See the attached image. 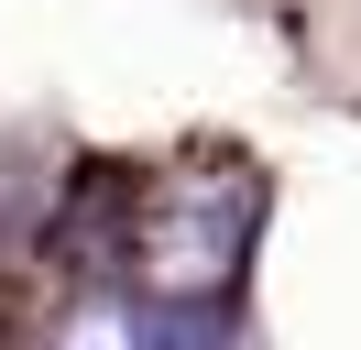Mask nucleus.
<instances>
[{
	"label": "nucleus",
	"mask_w": 361,
	"mask_h": 350,
	"mask_svg": "<svg viewBox=\"0 0 361 350\" xmlns=\"http://www.w3.org/2000/svg\"><path fill=\"white\" fill-rule=\"evenodd\" d=\"M55 350H154V339H142V318H132L121 296H88L66 328H55Z\"/></svg>",
	"instance_id": "1"
}]
</instances>
